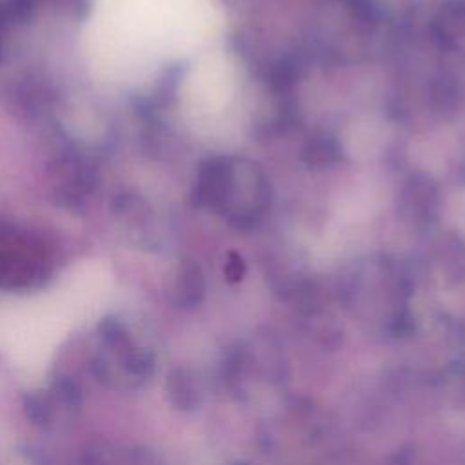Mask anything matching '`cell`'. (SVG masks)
Instances as JSON below:
<instances>
[{
  "instance_id": "1",
  "label": "cell",
  "mask_w": 465,
  "mask_h": 465,
  "mask_svg": "<svg viewBox=\"0 0 465 465\" xmlns=\"http://www.w3.org/2000/svg\"><path fill=\"white\" fill-rule=\"evenodd\" d=\"M401 213L412 220H427L436 211V189L429 180H411L401 194Z\"/></svg>"
},
{
  "instance_id": "2",
  "label": "cell",
  "mask_w": 465,
  "mask_h": 465,
  "mask_svg": "<svg viewBox=\"0 0 465 465\" xmlns=\"http://www.w3.org/2000/svg\"><path fill=\"white\" fill-rule=\"evenodd\" d=\"M438 35L445 40H454L465 33V4H454L447 5L438 22Z\"/></svg>"
},
{
  "instance_id": "3",
  "label": "cell",
  "mask_w": 465,
  "mask_h": 465,
  "mask_svg": "<svg viewBox=\"0 0 465 465\" xmlns=\"http://www.w3.org/2000/svg\"><path fill=\"white\" fill-rule=\"evenodd\" d=\"M338 156V149L334 147L332 142L329 140H314L309 142L303 149V160L307 163H314V165H322V163H329L332 160H336Z\"/></svg>"
},
{
  "instance_id": "4",
  "label": "cell",
  "mask_w": 465,
  "mask_h": 465,
  "mask_svg": "<svg viewBox=\"0 0 465 465\" xmlns=\"http://www.w3.org/2000/svg\"><path fill=\"white\" fill-rule=\"evenodd\" d=\"M243 272H245V263L242 260L240 254L236 252H231L229 260H227V265H225V274L231 282H238L243 278Z\"/></svg>"
}]
</instances>
